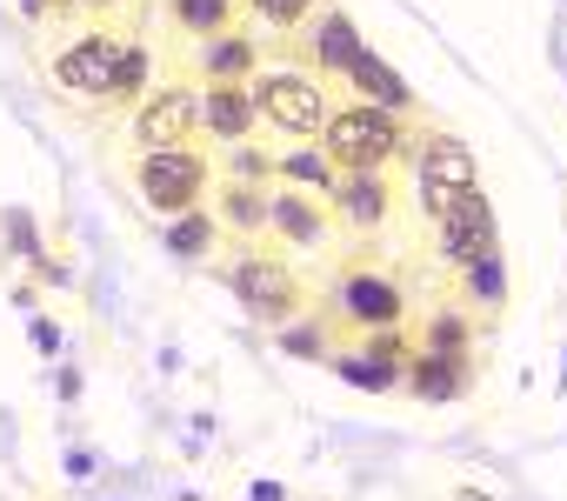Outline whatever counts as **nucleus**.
<instances>
[{
    "instance_id": "nucleus-1",
    "label": "nucleus",
    "mask_w": 567,
    "mask_h": 501,
    "mask_svg": "<svg viewBox=\"0 0 567 501\" xmlns=\"http://www.w3.org/2000/svg\"><path fill=\"white\" fill-rule=\"evenodd\" d=\"M321 154L334 161V174H368V167H394L414 141L408 114L394 108H374V101H348V108H328L321 121Z\"/></svg>"
},
{
    "instance_id": "nucleus-2",
    "label": "nucleus",
    "mask_w": 567,
    "mask_h": 501,
    "mask_svg": "<svg viewBox=\"0 0 567 501\" xmlns=\"http://www.w3.org/2000/svg\"><path fill=\"white\" fill-rule=\"evenodd\" d=\"M214 181H220V174H214V154H207L200 141H187V147H141V154H134V194H141V207L161 214V221L200 207Z\"/></svg>"
},
{
    "instance_id": "nucleus-3",
    "label": "nucleus",
    "mask_w": 567,
    "mask_h": 501,
    "mask_svg": "<svg viewBox=\"0 0 567 501\" xmlns=\"http://www.w3.org/2000/svg\"><path fill=\"white\" fill-rule=\"evenodd\" d=\"M247 94H254V114L274 127V134H288V141H315L321 121H328V81L308 74V68H254L247 74Z\"/></svg>"
},
{
    "instance_id": "nucleus-4",
    "label": "nucleus",
    "mask_w": 567,
    "mask_h": 501,
    "mask_svg": "<svg viewBox=\"0 0 567 501\" xmlns=\"http://www.w3.org/2000/svg\"><path fill=\"white\" fill-rule=\"evenodd\" d=\"M227 288H234V301H240L260 328H288V321L308 315L301 275L280 262V255H260V247H247L240 262H227Z\"/></svg>"
},
{
    "instance_id": "nucleus-5",
    "label": "nucleus",
    "mask_w": 567,
    "mask_h": 501,
    "mask_svg": "<svg viewBox=\"0 0 567 501\" xmlns=\"http://www.w3.org/2000/svg\"><path fill=\"white\" fill-rule=\"evenodd\" d=\"M408 161H414V201H421L427 221H434L454 194L481 187V161H474V147H467L461 134H447V127L414 134V141H408Z\"/></svg>"
},
{
    "instance_id": "nucleus-6",
    "label": "nucleus",
    "mask_w": 567,
    "mask_h": 501,
    "mask_svg": "<svg viewBox=\"0 0 567 501\" xmlns=\"http://www.w3.org/2000/svg\"><path fill=\"white\" fill-rule=\"evenodd\" d=\"M127 141H134V154L141 147H187V141H200V81L147 88L127 108Z\"/></svg>"
},
{
    "instance_id": "nucleus-7",
    "label": "nucleus",
    "mask_w": 567,
    "mask_h": 501,
    "mask_svg": "<svg viewBox=\"0 0 567 501\" xmlns=\"http://www.w3.org/2000/svg\"><path fill=\"white\" fill-rule=\"evenodd\" d=\"M114 61H121V34L107 21H94V28H81L74 41L54 48V88L81 108H101L107 81H114Z\"/></svg>"
},
{
    "instance_id": "nucleus-8",
    "label": "nucleus",
    "mask_w": 567,
    "mask_h": 501,
    "mask_svg": "<svg viewBox=\"0 0 567 501\" xmlns=\"http://www.w3.org/2000/svg\"><path fill=\"white\" fill-rule=\"evenodd\" d=\"M434 247H441L447 268H467V262H481V255H494V247H501V227H494V207H487L481 187L454 194L434 214Z\"/></svg>"
},
{
    "instance_id": "nucleus-9",
    "label": "nucleus",
    "mask_w": 567,
    "mask_h": 501,
    "mask_svg": "<svg viewBox=\"0 0 567 501\" xmlns=\"http://www.w3.org/2000/svg\"><path fill=\"white\" fill-rule=\"evenodd\" d=\"M328 308H334V321L348 335H374V328H401L408 295H401V282H388L374 268H354V275H341V288H334Z\"/></svg>"
},
{
    "instance_id": "nucleus-10",
    "label": "nucleus",
    "mask_w": 567,
    "mask_h": 501,
    "mask_svg": "<svg viewBox=\"0 0 567 501\" xmlns=\"http://www.w3.org/2000/svg\"><path fill=\"white\" fill-rule=\"evenodd\" d=\"M321 201H328V214H334L341 227H354V234H381V227L394 221V181H388V167L334 174V187H328Z\"/></svg>"
},
{
    "instance_id": "nucleus-11",
    "label": "nucleus",
    "mask_w": 567,
    "mask_h": 501,
    "mask_svg": "<svg viewBox=\"0 0 567 501\" xmlns=\"http://www.w3.org/2000/svg\"><path fill=\"white\" fill-rule=\"evenodd\" d=\"M328 207L315 201V187L295 181H267V234H280L288 247H328Z\"/></svg>"
},
{
    "instance_id": "nucleus-12",
    "label": "nucleus",
    "mask_w": 567,
    "mask_h": 501,
    "mask_svg": "<svg viewBox=\"0 0 567 501\" xmlns=\"http://www.w3.org/2000/svg\"><path fill=\"white\" fill-rule=\"evenodd\" d=\"M254 127H260V114H254L247 81H207L200 88V134L214 147H240V141H254Z\"/></svg>"
},
{
    "instance_id": "nucleus-13",
    "label": "nucleus",
    "mask_w": 567,
    "mask_h": 501,
    "mask_svg": "<svg viewBox=\"0 0 567 501\" xmlns=\"http://www.w3.org/2000/svg\"><path fill=\"white\" fill-rule=\"evenodd\" d=\"M207 214H214L220 234L260 241V234H267V181H240V174L214 181V187H207Z\"/></svg>"
},
{
    "instance_id": "nucleus-14",
    "label": "nucleus",
    "mask_w": 567,
    "mask_h": 501,
    "mask_svg": "<svg viewBox=\"0 0 567 501\" xmlns=\"http://www.w3.org/2000/svg\"><path fill=\"white\" fill-rule=\"evenodd\" d=\"M308 28H315V41H308V74H321L328 88H334V81H348L354 54L368 48V41H361V28H354V21H348L341 8H321V14H315Z\"/></svg>"
},
{
    "instance_id": "nucleus-15",
    "label": "nucleus",
    "mask_w": 567,
    "mask_h": 501,
    "mask_svg": "<svg viewBox=\"0 0 567 501\" xmlns=\"http://www.w3.org/2000/svg\"><path fill=\"white\" fill-rule=\"evenodd\" d=\"M354 355H368V361H341L348 381H361V388H394V381L408 375V361H414V341H401L394 328H374V335H361Z\"/></svg>"
},
{
    "instance_id": "nucleus-16",
    "label": "nucleus",
    "mask_w": 567,
    "mask_h": 501,
    "mask_svg": "<svg viewBox=\"0 0 567 501\" xmlns=\"http://www.w3.org/2000/svg\"><path fill=\"white\" fill-rule=\"evenodd\" d=\"M194 68H200L207 81H247V74L260 68V41H254V34H240V28L200 34V54H194Z\"/></svg>"
},
{
    "instance_id": "nucleus-17",
    "label": "nucleus",
    "mask_w": 567,
    "mask_h": 501,
    "mask_svg": "<svg viewBox=\"0 0 567 501\" xmlns=\"http://www.w3.org/2000/svg\"><path fill=\"white\" fill-rule=\"evenodd\" d=\"M348 88H354V101H374V108H394V114H414V94H408V81L374 54V48H361L354 54V68H348Z\"/></svg>"
},
{
    "instance_id": "nucleus-18",
    "label": "nucleus",
    "mask_w": 567,
    "mask_h": 501,
    "mask_svg": "<svg viewBox=\"0 0 567 501\" xmlns=\"http://www.w3.org/2000/svg\"><path fill=\"white\" fill-rule=\"evenodd\" d=\"M421 401H454L461 388H467V361L461 355H434V348H414V361H408V375H401Z\"/></svg>"
},
{
    "instance_id": "nucleus-19",
    "label": "nucleus",
    "mask_w": 567,
    "mask_h": 501,
    "mask_svg": "<svg viewBox=\"0 0 567 501\" xmlns=\"http://www.w3.org/2000/svg\"><path fill=\"white\" fill-rule=\"evenodd\" d=\"M167 21L181 34H220V28H240V0H167Z\"/></svg>"
},
{
    "instance_id": "nucleus-20",
    "label": "nucleus",
    "mask_w": 567,
    "mask_h": 501,
    "mask_svg": "<svg viewBox=\"0 0 567 501\" xmlns=\"http://www.w3.org/2000/svg\"><path fill=\"white\" fill-rule=\"evenodd\" d=\"M214 241H220V227H214L207 201H200V207H187V214H167V255H181V262H200Z\"/></svg>"
},
{
    "instance_id": "nucleus-21",
    "label": "nucleus",
    "mask_w": 567,
    "mask_h": 501,
    "mask_svg": "<svg viewBox=\"0 0 567 501\" xmlns=\"http://www.w3.org/2000/svg\"><path fill=\"white\" fill-rule=\"evenodd\" d=\"M147 74H154V54L141 41H121V61H114V81H107V101L101 108H134L147 94Z\"/></svg>"
},
{
    "instance_id": "nucleus-22",
    "label": "nucleus",
    "mask_w": 567,
    "mask_h": 501,
    "mask_svg": "<svg viewBox=\"0 0 567 501\" xmlns=\"http://www.w3.org/2000/svg\"><path fill=\"white\" fill-rule=\"evenodd\" d=\"M274 181H295V187L328 194V187H334V161H328L321 147H288V154H274Z\"/></svg>"
},
{
    "instance_id": "nucleus-23",
    "label": "nucleus",
    "mask_w": 567,
    "mask_h": 501,
    "mask_svg": "<svg viewBox=\"0 0 567 501\" xmlns=\"http://www.w3.org/2000/svg\"><path fill=\"white\" fill-rule=\"evenodd\" d=\"M321 8H328V0H240V14H254V21H260V28H274V34L308 28Z\"/></svg>"
},
{
    "instance_id": "nucleus-24",
    "label": "nucleus",
    "mask_w": 567,
    "mask_h": 501,
    "mask_svg": "<svg viewBox=\"0 0 567 501\" xmlns=\"http://www.w3.org/2000/svg\"><path fill=\"white\" fill-rule=\"evenodd\" d=\"M461 295H467V301H481V308H501V301H507L501 247H494V255H481V262H467V268H461Z\"/></svg>"
},
{
    "instance_id": "nucleus-25",
    "label": "nucleus",
    "mask_w": 567,
    "mask_h": 501,
    "mask_svg": "<svg viewBox=\"0 0 567 501\" xmlns=\"http://www.w3.org/2000/svg\"><path fill=\"white\" fill-rule=\"evenodd\" d=\"M421 348H434V355H461V361H467V355H474V335H467V321H461V315H441V321L427 328V341H421Z\"/></svg>"
},
{
    "instance_id": "nucleus-26",
    "label": "nucleus",
    "mask_w": 567,
    "mask_h": 501,
    "mask_svg": "<svg viewBox=\"0 0 567 501\" xmlns=\"http://www.w3.org/2000/svg\"><path fill=\"white\" fill-rule=\"evenodd\" d=\"M280 341H288V348H295L301 361H315V355H328V335H321V328H295V321H288V328H280Z\"/></svg>"
},
{
    "instance_id": "nucleus-27",
    "label": "nucleus",
    "mask_w": 567,
    "mask_h": 501,
    "mask_svg": "<svg viewBox=\"0 0 567 501\" xmlns=\"http://www.w3.org/2000/svg\"><path fill=\"white\" fill-rule=\"evenodd\" d=\"M48 8H74V14H94V21H107V14L134 8V0H48Z\"/></svg>"
}]
</instances>
